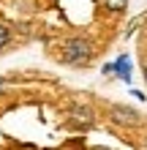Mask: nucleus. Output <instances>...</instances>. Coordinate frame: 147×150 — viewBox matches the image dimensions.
I'll use <instances>...</instances> for the list:
<instances>
[{"label": "nucleus", "mask_w": 147, "mask_h": 150, "mask_svg": "<svg viewBox=\"0 0 147 150\" xmlns=\"http://www.w3.org/2000/svg\"><path fill=\"white\" fill-rule=\"evenodd\" d=\"M90 55H93V47H90L87 38H71V41H65V47H63V60L65 63H74V66L87 63Z\"/></svg>", "instance_id": "nucleus-1"}, {"label": "nucleus", "mask_w": 147, "mask_h": 150, "mask_svg": "<svg viewBox=\"0 0 147 150\" xmlns=\"http://www.w3.org/2000/svg\"><path fill=\"white\" fill-rule=\"evenodd\" d=\"M112 71H117V76L123 79V82H131V60H128L125 55L117 57L115 66H106V68H103V74H112Z\"/></svg>", "instance_id": "nucleus-3"}, {"label": "nucleus", "mask_w": 147, "mask_h": 150, "mask_svg": "<svg viewBox=\"0 0 147 150\" xmlns=\"http://www.w3.org/2000/svg\"><path fill=\"white\" fill-rule=\"evenodd\" d=\"M8 44V28H3V25H0V49H3Z\"/></svg>", "instance_id": "nucleus-6"}, {"label": "nucleus", "mask_w": 147, "mask_h": 150, "mask_svg": "<svg viewBox=\"0 0 147 150\" xmlns=\"http://www.w3.org/2000/svg\"><path fill=\"white\" fill-rule=\"evenodd\" d=\"M144 79H147V63H144Z\"/></svg>", "instance_id": "nucleus-8"}, {"label": "nucleus", "mask_w": 147, "mask_h": 150, "mask_svg": "<svg viewBox=\"0 0 147 150\" xmlns=\"http://www.w3.org/2000/svg\"><path fill=\"white\" fill-rule=\"evenodd\" d=\"M6 90V82H3V79H0V93H3Z\"/></svg>", "instance_id": "nucleus-7"}, {"label": "nucleus", "mask_w": 147, "mask_h": 150, "mask_svg": "<svg viewBox=\"0 0 147 150\" xmlns=\"http://www.w3.org/2000/svg\"><path fill=\"white\" fill-rule=\"evenodd\" d=\"M112 120L120 123V126H139V112L131 109V107H123V104H117V107H112Z\"/></svg>", "instance_id": "nucleus-2"}, {"label": "nucleus", "mask_w": 147, "mask_h": 150, "mask_svg": "<svg viewBox=\"0 0 147 150\" xmlns=\"http://www.w3.org/2000/svg\"><path fill=\"white\" fill-rule=\"evenodd\" d=\"M103 3H106V8H112V11H123L128 0H103Z\"/></svg>", "instance_id": "nucleus-5"}, {"label": "nucleus", "mask_w": 147, "mask_h": 150, "mask_svg": "<svg viewBox=\"0 0 147 150\" xmlns=\"http://www.w3.org/2000/svg\"><path fill=\"white\" fill-rule=\"evenodd\" d=\"M74 117L79 120L82 126H90V123H93V112L84 109V107H76V109H74Z\"/></svg>", "instance_id": "nucleus-4"}]
</instances>
